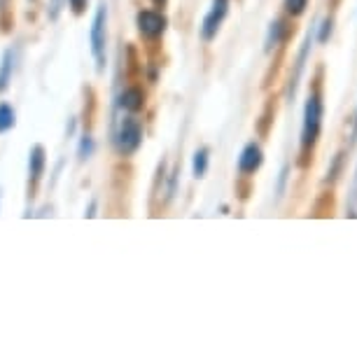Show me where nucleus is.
<instances>
[{
	"label": "nucleus",
	"mask_w": 357,
	"mask_h": 357,
	"mask_svg": "<svg viewBox=\"0 0 357 357\" xmlns=\"http://www.w3.org/2000/svg\"><path fill=\"white\" fill-rule=\"evenodd\" d=\"M264 164V152L257 143H248L243 150H241L238 157V171L243 175H252L259 171V166Z\"/></svg>",
	"instance_id": "obj_6"
},
{
	"label": "nucleus",
	"mask_w": 357,
	"mask_h": 357,
	"mask_svg": "<svg viewBox=\"0 0 357 357\" xmlns=\"http://www.w3.org/2000/svg\"><path fill=\"white\" fill-rule=\"evenodd\" d=\"M355 183H357V175H355Z\"/></svg>",
	"instance_id": "obj_22"
},
{
	"label": "nucleus",
	"mask_w": 357,
	"mask_h": 357,
	"mask_svg": "<svg viewBox=\"0 0 357 357\" xmlns=\"http://www.w3.org/2000/svg\"><path fill=\"white\" fill-rule=\"evenodd\" d=\"M145 105V93L140 86H129V89L122 91V96H119V107L126 110L129 114H136L143 110Z\"/></svg>",
	"instance_id": "obj_8"
},
{
	"label": "nucleus",
	"mask_w": 357,
	"mask_h": 357,
	"mask_svg": "<svg viewBox=\"0 0 357 357\" xmlns=\"http://www.w3.org/2000/svg\"><path fill=\"white\" fill-rule=\"evenodd\" d=\"M208 161H211V152H208V147H199V150L194 152V159H192L194 178H204L206 171H208Z\"/></svg>",
	"instance_id": "obj_10"
},
{
	"label": "nucleus",
	"mask_w": 357,
	"mask_h": 357,
	"mask_svg": "<svg viewBox=\"0 0 357 357\" xmlns=\"http://www.w3.org/2000/svg\"><path fill=\"white\" fill-rule=\"evenodd\" d=\"M86 3H89V0H68L73 15H82V12L86 10Z\"/></svg>",
	"instance_id": "obj_17"
},
{
	"label": "nucleus",
	"mask_w": 357,
	"mask_h": 357,
	"mask_svg": "<svg viewBox=\"0 0 357 357\" xmlns=\"http://www.w3.org/2000/svg\"><path fill=\"white\" fill-rule=\"evenodd\" d=\"M152 3L157 5V8H164V5H166V0H152Z\"/></svg>",
	"instance_id": "obj_21"
},
{
	"label": "nucleus",
	"mask_w": 357,
	"mask_h": 357,
	"mask_svg": "<svg viewBox=\"0 0 357 357\" xmlns=\"http://www.w3.org/2000/svg\"><path fill=\"white\" fill-rule=\"evenodd\" d=\"M12 79V50L3 54V61H0V91L8 89Z\"/></svg>",
	"instance_id": "obj_12"
},
{
	"label": "nucleus",
	"mask_w": 357,
	"mask_h": 357,
	"mask_svg": "<svg viewBox=\"0 0 357 357\" xmlns=\"http://www.w3.org/2000/svg\"><path fill=\"white\" fill-rule=\"evenodd\" d=\"M353 143H357V112H355V126H353Z\"/></svg>",
	"instance_id": "obj_20"
},
{
	"label": "nucleus",
	"mask_w": 357,
	"mask_h": 357,
	"mask_svg": "<svg viewBox=\"0 0 357 357\" xmlns=\"http://www.w3.org/2000/svg\"><path fill=\"white\" fill-rule=\"evenodd\" d=\"M322 114H325V105H322L320 93H311L304 105V124H301V152L313 150L322 131Z\"/></svg>",
	"instance_id": "obj_1"
},
{
	"label": "nucleus",
	"mask_w": 357,
	"mask_h": 357,
	"mask_svg": "<svg viewBox=\"0 0 357 357\" xmlns=\"http://www.w3.org/2000/svg\"><path fill=\"white\" fill-rule=\"evenodd\" d=\"M15 124H17L15 107L10 103H0V133H8Z\"/></svg>",
	"instance_id": "obj_11"
},
{
	"label": "nucleus",
	"mask_w": 357,
	"mask_h": 357,
	"mask_svg": "<svg viewBox=\"0 0 357 357\" xmlns=\"http://www.w3.org/2000/svg\"><path fill=\"white\" fill-rule=\"evenodd\" d=\"M140 145H143V124H140V119L129 114L119 122V129L114 133V147H117L119 154L131 157V154L138 152Z\"/></svg>",
	"instance_id": "obj_3"
},
{
	"label": "nucleus",
	"mask_w": 357,
	"mask_h": 357,
	"mask_svg": "<svg viewBox=\"0 0 357 357\" xmlns=\"http://www.w3.org/2000/svg\"><path fill=\"white\" fill-rule=\"evenodd\" d=\"M45 166H47V152L43 145H33L31 152H29V180L31 185H38L40 178L45 173Z\"/></svg>",
	"instance_id": "obj_7"
},
{
	"label": "nucleus",
	"mask_w": 357,
	"mask_h": 357,
	"mask_svg": "<svg viewBox=\"0 0 357 357\" xmlns=\"http://www.w3.org/2000/svg\"><path fill=\"white\" fill-rule=\"evenodd\" d=\"M61 5H63V0H52V5H50V19H56L59 17V12H61Z\"/></svg>",
	"instance_id": "obj_18"
},
{
	"label": "nucleus",
	"mask_w": 357,
	"mask_h": 357,
	"mask_svg": "<svg viewBox=\"0 0 357 357\" xmlns=\"http://www.w3.org/2000/svg\"><path fill=\"white\" fill-rule=\"evenodd\" d=\"M287 36H289V24L285 19H273L271 29H268V38H266V50L282 45L287 40Z\"/></svg>",
	"instance_id": "obj_9"
},
{
	"label": "nucleus",
	"mask_w": 357,
	"mask_h": 357,
	"mask_svg": "<svg viewBox=\"0 0 357 357\" xmlns=\"http://www.w3.org/2000/svg\"><path fill=\"white\" fill-rule=\"evenodd\" d=\"M136 26H138V33L145 40H157L166 33L168 19L157 10H140L136 15Z\"/></svg>",
	"instance_id": "obj_4"
},
{
	"label": "nucleus",
	"mask_w": 357,
	"mask_h": 357,
	"mask_svg": "<svg viewBox=\"0 0 357 357\" xmlns=\"http://www.w3.org/2000/svg\"><path fill=\"white\" fill-rule=\"evenodd\" d=\"M93 215H96V201H91L89 204V211L84 213V218H93Z\"/></svg>",
	"instance_id": "obj_19"
},
{
	"label": "nucleus",
	"mask_w": 357,
	"mask_h": 357,
	"mask_svg": "<svg viewBox=\"0 0 357 357\" xmlns=\"http://www.w3.org/2000/svg\"><path fill=\"white\" fill-rule=\"evenodd\" d=\"M89 43H91V56L96 61V70H105V47H107V8L105 3H98L96 15H93L91 31H89Z\"/></svg>",
	"instance_id": "obj_2"
},
{
	"label": "nucleus",
	"mask_w": 357,
	"mask_h": 357,
	"mask_svg": "<svg viewBox=\"0 0 357 357\" xmlns=\"http://www.w3.org/2000/svg\"><path fill=\"white\" fill-rule=\"evenodd\" d=\"M178 175H180V166L171 173V185H168V194H166L168 201H171L175 197V192H178Z\"/></svg>",
	"instance_id": "obj_16"
},
{
	"label": "nucleus",
	"mask_w": 357,
	"mask_h": 357,
	"mask_svg": "<svg viewBox=\"0 0 357 357\" xmlns=\"http://www.w3.org/2000/svg\"><path fill=\"white\" fill-rule=\"evenodd\" d=\"M93 150H96V143H93L91 136H86V133H84L82 140H79V147H77V157L82 159V161L89 159L91 154H93Z\"/></svg>",
	"instance_id": "obj_14"
},
{
	"label": "nucleus",
	"mask_w": 357,
	"mask_h": 357,
	"mask_svg": "<svg viewBox=\"0 0 357 357\" xmlns=\"http://www.w3.org/2000/svg\"><path fill=\"white\" fill-rule=\"evenodd\" d=\"M229 5H231V0H213L211 10H208V15L204 17V24H201V38H204L206 43L218 38L220 26L225 24V19L229 15Z\"/></svg>",
	"instance_id": "obj_5"
},
{
	"label": "nucleus",
	"mask_w": 357,
	"mask_h": 357,
	"mask_svg": "<svg viewBox=\"0 0 357 357\" xmlns=\"http://www.w3.org/2000/svg\"><path fill=\"white\" fill-rule=\"evenodd\" d=\"M332 31H334V22L332 19H322L320 26H318V43H327L329 38H332Z\"/></svg>",
	"instance_id": "obj_15"
},
{
	"label": "nucleus",
	"mask_w": 357,
	"mask_h": 357,
	"mask_svg": "<svg viewBox=\"0 0 357 357\" xmlns=\"http://www.w3.org/2000/svg\"><path fill=\"white\" fill-rule=\"evenodd\" d=\"M282 5L289 17H301L308 8V0H282Z\"/></svg>",
	"instance_id": "obj_13"
}]
</instances>
